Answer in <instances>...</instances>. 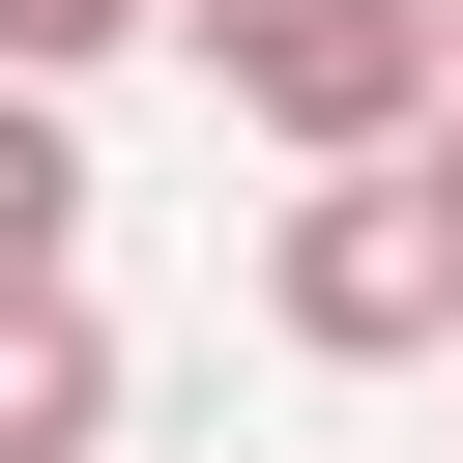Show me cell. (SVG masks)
<instances>
[{
	"label": "cell",
	"mask_w": 463,
	"mask_h": 463,
	"mask_svg": "<svg viewBox=\"0 0 463 463\" xmlns=\"http://www.w3.org/2000/svg\"><path fill=\"white\" fill-rule=\"evenodd\" d=\"M260 347H318V376H434V347H463V203H434L405 145H318V174L260 203Z\"/></svg>",
	"instance_id": "1"
},
{
	"label": "cell",
	"mask_w": 463,
	"mask_h": 463,
	"mask_svg": "<svg viewBox=\"0 0 463 463\" xmlns=\"http://www.w3.org/2000/svg\"><path fill=\"white\" fill-rule=\"evenodd\" d=\"M174 58L318 174V145H405L434 116V0H174Z\"/></svg>",
	"instance_id": "2"
},
{
	"label": "cell",
	"mask_w": 463,
	"mask_h": 463,
	"mask_svg": "<svg viewBox=\"0 0 463 463\" xmlns=\"http://www.w3.org/2000/svg\"><path fill=\"white\" fill-rule=\"evenodd\" d=\"M0 463H116V318H87V260H0Z\"/></svg>",
	"instance_id": "3"
},
{
	"label": "cell",
	"mask_w": 463,
	"mask_h": 463,
	"mask_svg": "<svg viewBox=\"0 0 463 463\" xmlns=\"http://www.w3.org/2000/svg\"><path fill=\"white\" fill-rule=\"evenodd\" d=\"M0 260H87V87L0 58Z\"/></svg>",
	"instance_id": "4"
},
{
	"label": "cell",
	"mask_w": 463,
	"mask_h": 463,
	"mask_svg": "<svg viewBox=\"0 0 463 463\" xmlns=\"http://www.w3.org/2000/svg\"><path fill=\"white\" fill-rule=\"evenodd\" d=\"M145 29H174V0H0V58H29V87H87V58H145Z\"/></svg>",
	"instance_id": "5"
},
{
	"label": "cell",
	"mask_w": 463,
	"mask_h": 463,
	"mask_svg": "<svg viewBox=\"0 0 463 463\" xmlns=\"http://www.w3.org/2000/svg\"><path fill=\"white\" fill-rule=\"evenodd\" d=\"M405 174H434V203H463V87H434V116H405Z\"/></svg>",
	"instance_id": "6"
},
{
	"label": "cell",
	"mask_w": 463,
	"mask_h": 463,
	"mask_svg": "<svg viewBox=\"0 0 463 463\" xmlns=\"http://www.w3.org/2000/svg\"><path fill=\"white\" fill-rule=\"evenodd\" d=\"M434 87H463V0H434Z\"/></svg>",
	"instance_id": "7"
},
{
	"label": "cell",
	"mask_w": 463,
	"mask_h": 463,
	"mask_svg": "<svg viewBox=\"0 0 463 463\" xmlns=\"http://www.w3.org/2000/svg\"><path fill=\"white\" fill-rule=\"evenodd\" d=\"M434 376H463V347H434Z\"/></svg>",
	"instance_id": "8"
}]
</instances>
